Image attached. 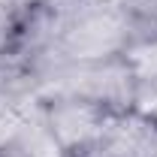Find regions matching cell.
Wrapping results in <instances>:
<instances>
[{
    "label": "cell",
    "mask_w": 157,
    "mask_h": 157,
    "mask_svg": "<svg viewBox=\"0 0 157 157\" xmlns=\"http://www.w3.org/2000/svg\"><path fill=\"white\" fill-rule=\"evenodd\" d=\"M136 36H142L136 12L94 0H70L42 33V52L55 67L97 63L121 58Z\"/></svg>",
    "instance_id": "6da1fadb"
},
{
    "label": "cell",
    "mask_w": 157,
    "mask_h": 157,
    "mask_svg": "<svg viewBox=\"0 0 157 157\" xmlns=\"http://www.w3.org/2000/svg\"><path fill=\"white\" fill-rule=\"evenodd\" d=\"M112 112L118 109L82 97H48L39 103V118L45 133L55 139V145L67 157H78L82 151H88V145L100 136Z\"/></svg>",
    "instance_id": "7a4b0ae2"
},
{
    "label": "cell",
    "mask_w": 157,
    "mask_h": 157,
    "mask_svg": "<svg viewBox=\"0 0 157 157\" xmlns=\"http://www.w3.org/2000/svg\"><path fill=\"white\" fill-rule=\"evenodd\" d=\"M78 157H157V115L118 109Z\"/></svg>",
    "instance_id": "3957f363"
},
{
    "label": "cell",
    "mask_w": 157,
    "mask_h": 157,
    "mask_svg": "<svg viewBox=\"0 0 157 157\" xmlns=\"http://www.w3.org/2000/svg\"><path fill=\"white\" fill-rule=\"evenodd\" d=\"M30 130V109L12 97H0V151L15 145Z\"/></svg>",
    "instance_id": "277c9868"
},
{
    "label": "cell",
    "mask_w": 157,
    "mask_h": 157,
    "mask_svg": "<svg viewBox=\"0 0 157 157\" xmlns=\"http://www.w3.org/2000/svg\"><path fill=\"white\" fill-rule=\"evenodd\" d=\"M18 39H21L18 6H15V0H0V58H6Z\"/></svg>",
    "instance_id": "5b68a950"
},
{
    "label": "cell",
    "mask_w": 157,
    "mask_h": 157,
    "mask_svg": "<svg viewBox=\"0 0 157 157\" xmlns=\"http://www.w3.org/2000/svg\"><path fill=\"white\" fill-rule=\"evenodd\" d=\"M0 157H30V130H27V133H24L15 145L3 148V151H0Z\"/></svg>",
    "instance_id": "8992f818"
},
{
    "label": "cell",
    "mask_w": 157,
    "mask_h": 157,
    "mask_svg": "<svg viewBox=\"0 0 157 157\" xmlns=\"http://www.w3.org/2000/svg\"><path fill=\"white\" fill-rule=\"evenodd\" d=\"M94 3H103V6H118V9H130V12H136L145 0H94Z\"/></svg>",
    "instance_id": "52a82bcc"
}]
</instances>
